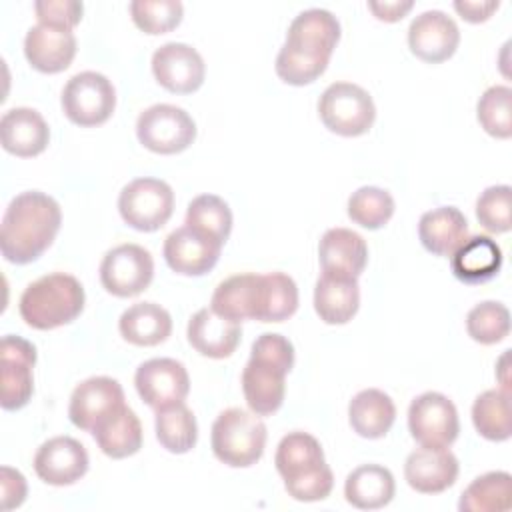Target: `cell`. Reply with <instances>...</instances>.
Listing matches in <instances>:
<instances>
[{"label": "cell", "instance_id": "cell-12", "mask_svg": "<svg viewBox=\"0 0 512 512\" xmlns=\"http://www.w3.org/2000/svg\"><path fill=\"white\" fill-rule=\"evenodd\" d=\"M134 386L152 410H162L186 400L190 378L182 362L174 358H150L136 368Z\"/></svg>", "mask_w": 512, "mask_h": 512}, {"label": "cell", "instance_id": "cell-30", "mask_svg": "<svg viewBox=\"0 0 512 512\" xmlns=\"http://www.w3.org/2000/svg\"><path fill=\"white\" fill-rule=\"evenodd\" d=\"M120 336L134 346H156L172 332V318L166 308L154 302H136L118 320Z\"/></svg>", "mask_w": 512, "mask_h": 512}, {"label": "cell", "instance_id": "cell-27", "mask_svg": "<svg viewBox=\"0 0 512 512\" xmlns=\"http://www.w3.org/2000/svg\"><path fill=\"white\" fill-rule=\"evenodd\" d=\"M360 306L358 278L320 274L314 286V310L326 324H346Z\"/></svg>", "mask_w": 512, "mask_h": 512}, {"label": "cell", "instance_id": "cell-13", "mask_svg": "<svg viewBox=\"0 0 512 512\" xmlns=\"http://www.w3.org/2000/svg\"><path fill=\"white\" fill-rule=\"evenodd\" d=\"M152 74L168 92L192 94L204 84L206 66L190 44L166 42L152 54Z\"/></svg>", "mask_w": 512, "mask_h": 512}, {"label": "cell", "instance_id": "cell-2", "mask_svg": "<svg viewBox=\"0 0 512 512\" xmlns=\"http://www.w3.org/2000/svg\"><path fill=\"white\" fill-rule=\"evenodd\" d=\"M274 464L288 496L298 502L324 500L334 488V474L324 460V450L308 432H288L276 448Z\"/></svg>", "mask_w": 512, "mask_h": 512}, {"label": "cell", "instance_id": "cell-6", "mask_svg": "<svg viewBox=\"0 0 512 512\" xmlns=\"http://www.w3.org/2000/svg\"><path fill=\"white\" fill-rule=\"evenodd\" d=\"M60 104L72 124L82 128L100 126L116 108V90L104 74L84 70L66 82Z\"/></svg>", "mask_w": 512, "mask_h": 512}, {"label": "cell", "instance_id": "cell-37", "mask_svg": "<svg viewBox=\"0 0 512 512\" xmlns=\"http://www.w3.org/2000/svg\"><path fill=\"white\" fill-rule=\"evenodd\" d=\"M184 224L224 246L232 232V210L224 198L216 194H200L188 204Z\"/></svg>", "mask_w": 512, "mask_h": 512}, {"label": "cell", "instance_id": "cell-36", "mask_svg": "<svg viewBox=\"0 0 512 512\" xmlns=\"http://www.w3.org/2000/svg\"><path fill=\"white\" fill-rule=\"evenodd\" d=\"M154 428L160 446L172 454H186L196 446L198 424L184 402L156 410Z\"/></svg>", "mask_w": 512, "mask_h": 512}, {"label": "cell", "instance_id": "cell-17", "mask_svg": "<svg viewBox=\"0 0 512 512\" xmlns=\"http://www.w3.org/2000/svg\"><path fill=\"white\" fill-rule=\"evenodd\" d=\"M220 250V244L186 224L172 230L164 240V260L182 276H202L210 272L220 258Z\"/></svg>", "mask_w": 512, "mask_h": 512}, {"label": "cell", "instance_id": "cell-9", "mask_svg": "<svg viewBox=\"0 0 512 512\" xmlns=\"http://www.w3.org/2000/svg\"><path fill=\"white\" fill-rule=\"evenodd\" d=\"M408 430L420 446L450 448L460 432L454 402L440 392H424L410 402Z\"/></svg>", "mask_w": 512, "mask_h": 512}, {"label": "cell", "instance_id": "cell-45", "mask_svg": "<svg viewBox=\"0 0 512 512\" xmlns=\"http://www.w3.org/2000/svg\"><path fill=\"white\" fill-rule=\"evenodd\" d=\"M0 486H2V510H12L18 508L28 492L26 480L24 476L10 468V466H2L0 468Z\"/></svg>", "mask_w": 512, "mask_h": 512}, {"label": "cell", "instance_id": "cell-42", "mask_svg": "<svg viewBox=\"0 0 512 512\" xmlns=\"http://www.w3.org/2000/svg\"><path fill=\"white\" fill-rule=\"evenodd\" d=\"M328 62H330L328 58L308 54L288 44H282L276 56L274 70L282 82L290 86H306L324 74V70L328 68Z\"/></svg>", "mask_w": 512, "mask_h": 512}, {"label": "cell", "instance_id": "cell-28", "mask_svg": "<svg viewBox=\"0 0 512 512\" xmlns=\"http://www.w3.org/2000/svg\"><path fill=\"white\" fill-rule=\"evenodd\" d=\"M394 420L396 406L392 398L378 388L360 390L348 404V422L362 438L376 440L386 436Z\"/></svg>", "mask_w": 512, "mask_h": 512}, {"label": "cell", "instance_id": "cell-24", "mask_svg": "<svg viewBox=\"0 0 512 512\" xmlns=\"http://www.w3.org/2000/svg\"><path fill=\"white\" fill-rule=\"evenodd\" d=\"M338 40H340L338 18L324 8H310L300 12L290 22L284 44L330 60Z\"/></svg>", "mask_w": 512, "mask_h": 512}, {"label": "cell", "instance_id": "cell-8", "mask_svg": "<svg viewBox=\"0 0 512 512\" xmlns=\"http://www.w3.org/2000/svg\"><path fill=\"white\" fill-rule=\"evenodd\" d=\"M136 136L144 148L156 154H178L196 138L192 116L174 104H154L140 112Z\"/></svg>", "mask_w": 512, "mask_h": 512}, {"label": "cell", "instance_id": "cell-14", "mask_svg": "<svg viewBox=\"0 0 512 512\" xmlns=\"http://www.w3.org/2000/svg\"><path fill=\"white\" fill-rule=\"evenodd\" d=\"M124 404V390L118 380L110 376H92L74 388L68 416L76 428L92 432Z\"/></svg>", "mask_w": 512, "mask_h": 512}, {"label": "cell", "instance_id": "cell-29", "mask_svg": "<svg viewBox=\"0 0 512 512\" xmlns=\"http://www.w3.org/2000/svg\"><path fill=\"white\" fill-rule=\"evenodd\" d=\"M394 492V476L380 464H362L354 468L344 482L346 502L360 510L384 508L394 498Z\"/></svg>", "mask_w": 512, "mask_h": 512}, {"label": "cell", "instance_id": "cell-22", "mask_svg": "<svg viewBox=\"0 0 512 512\" xmlns=\"http://www.w3.org/2000/svg\"><path fill=\"white\" fill-rule=\"evenodd\" d=\"M318 260L324 274L358 278L368 262L366 240L348 228H330L318 244Z\"/></svg>", "mask_w": 512, "mask_h": 512}, {"label": "cell", "instance_id": "cell-40", "mask_svg": "<svg viewBox=\"0 0 512 512\" xmlns=\"http://www.w3.org/2000/svg\"><path fill=\"white\" fill-rule=\"evenodd\" d=\"M476 118L486 134L494 138L512 136V90L508 86H490L476 104Z\"/></svg>", "mask_w": 512, "mask_h": 512}, {"label": "cell", "instance_id": "cell-26", "mask_svg": "<svg viewBox=\"0 0 512 512\" xmlns=\"http://www.w3.org/2000/svg\"><path fill=\"white\" fill-rule=\"evenodd\" d=\"M418 238L436 256H452L468 238L466 216L456 206H440L420 216Z\"/></svg>", "mask_w": 512, "mask_h": 512}, {"label": "cell", "instance_id": "cell-43", "mask_svg": "<svg viewBox=\"0 0 512 512\" xmlns=\"http://www.w3.org/2000/svg\"><path fill=\"white\" fill-rule=\"evenodd\" d=\"M512 188L508 184L488 186L476 200V218L482 228L492 234H502L512 228L510 216Z\"/></svg>", "mask_w": 512, "mask_h": 512}, {"label": "cell", "instance_id": "cell-7", "mask_svg": "<svg viewBox=\"0 0 512 512\" xmlns=\"http://www.w3.org/2000/svg\"><path fill=\"white\" fill-rule=\"evenodd\" d=\"M118 212L130 228L154 232L170 220L174 212V192L170 184L160 178H136L122 188Z\"/></svg>", "mask_w": 512, "mask_h": 512}, {"label": "cell", "instance_id": "cell-1", "mask_svg": "<svg viewBox=\"0 0 512 512\" xmlns=\"http://www.w3.org/2000/svg\"><path fill=\"white\" fill-rule=\"evenodd\" d=\"M62 224L60 204L38 190L14 196L2 216L0 250L12 264L38 260L54 242Z\"/></svg>", "mask_w": 512, "mask_h": 512}, {"label": "cell", "instance_id": "cell-33", "mask_svg": "<svg viewBox=\"0 0 512 512\" xmlns=\"http://www.w3.org/2000/svg\"><path fill=\"white\" fill-rule=\"evenodd\" d=\"M258 278L260 274L246 272V274H234L222 280L212 294L210 308L218 316L234 322H242L248 318L254 320Z\"/></svg>", "mask_w": 512, "mask_h": 512}, {"label": "cell", "instance_id": "cell-34", "mask_svg": "<svg viewBox=\"0 0 512 512\" xmlns=\"http://www.w3.org/2000/svg\"><path fill=\"white\" fill-rule=\"evenodd\" d=\"M512 504V476L496 470L474 478L460 496V512H506Z\"/></svg>", "mask_w": 512, "mask_h": 512}, {"label": "cell", "instance_id": "cell-38", "mask_svg": "<svg viewBox=\"0 0 512 512\" xmlns=\"http://www.w3.org/2000/svg\"><path fill=\"white\" fill-rule=\"evenodd\" d=\"M394 214V198L378 186H362L348 198V216L368 230L382 228Z\"/></svg>", "mask_w": 512, "mask_h": 512}, {"label": "cell", "instance_id": "cell-15", "mask_svg": "<svg viewBox=\"0 0 512 512\" xmlns=\"http://www.w3.org/2000/svg\"><path fill=\"white\" fill-rule=\"evenodd\" d=\"M460 44L456 22L442 10H426L408 26L410 52L430 64L448 60Z\"/></svg>", "mask_w": 512, "mask_h": 512}, {"label": "cell", "instance_id": "cell-23", "mask_svg": "<svg viewBox=\"0 0 512 512\" xmlns=\"http://www.w3.org/2000/svg\"><path fill=\"white\" fill-rule=\"evenodd\" d=\"M2 148L20 158H32L46 150L50 128L34 108H10L0 120Z\"/></svg>", "mask_w": 512, "mask_h": 512}, {"label": "cell", "instance_id": "cell-16", "mask_svg": "<svg viewBox=\"0 0 512 512\" xmlns=\"http://www.w3.org/2000/svg\"><path fill=\"white\" fill-rule=\"evenodd\" d=\"M34 472L50 486H70L88 472V452L72 436H54L36 450Z\"/></svg>", "mask_w": 512, "mask_h": 512}, {"label": "cell", "instance_id": "cell-5", "mask_svg": "<svg viewBox=\"0 0 512 512\" xmlns=\"http://www.w3.org/2000/svg\"><path fill=\"white\" fill-rule=\"evenodd\" d=\"M318 116L322 124L340 136L366 134L376 118L372 96L358 84L334 82L318 100Z\"/></svg>", "mask_w": 512, "mask_h": 512}, {"label": "cell", "instance_id": "cell-19", "mask_svg": "<svg viewBox=\"0 0 512 512\" xmlns=\"http://www.w3.org/2000/svg\"><path fill=\"white\" fill-rule=\"evenodd\" d=\"M460 472L458 458L448 448L422 446L408 454L404 478L420 494H440L448 490Z\"/></svg>", "mask_w": 512, "mask_h": 512}, {"label": "cell", "instance_id": "cell-25", "mask_svg": "<svg viewBox=\"0 0 512 512\" xmlns=\"http://www.w3.org/2000/svg\"><path fill=\"white\" fill-rule=\"evenodd\" d=\"M450 268L456 280L464 284H484L502 268V250L486 234L466 238L450 256Z\"/></svg>", "mask_w": 512, "mask_h": 512}, {"label": "cell", "instance_id": "cell-44", "mask_svg": "<svg viewBox=\"0 0 512 512\" xmlns=\"http://www.w3.org/2000/svg\"><path fill=\"white\" fill-rule=\"evenodd\" d=\"M34 12L40 24L72 30L82 20L84 4L78 0H36Z\"/></svg>", "mask_w": 512, "mask_h": 512}, {"label": "cell", "instance_id": "cell-39", "mask_svg": "<svg viewBox=\"0 0 512 512\" xmlns=\"http://www.w3.org/2000/svg\"><path fill=\"white\" fill-rule=\"evenodd\" d=\"M466 332L474 342L498 344L510 332V312L502 302L486 300L476 304L466 316Z\"/></svg>", "mask_w": 512, "mask_h": 512}, {"label": "cell", "instance_id": "cell-20", "mask_svg": "<svg viewBox=\"0 0 512 512\" xmlns=\"http://www.w3.org/2000/svg\"><path fill=\"white\" fill-rule=\"evenodd\" d=\"M286 374V368L270 360L250 356L242 370V392L248 408L258 416L274 414L284 402Z\"/></svg>", "mask_w": 512, "mask_h": 512}, {"label": "cell", "instance_id": "cell-11", "mask_svg": "<svg viewBox=\"0 0 512 512\" xmlns=\"http://www.w3.org/2000/svg\"><path fill=\"white\" fill-rule=\"evenodd\" d=\"M36 348L22 336L6 334L0 342V406L4 410L24 408L34 392Z\"/></svg>", "mask_w": 512, "mask_h": 512}, {"label": "cell", "instance_id": "cell-47", "mask_svg": "<svg viewBox=\"0 0 512 512\" xmlns=\"http://www.w3.org/2000/svg\"><path fill=\"white\" fill-rule=\"evenodd\" d=\"M414 2L412 0H394V2H368V8L378 20L384 22H398L402 20L410 10Z\"/></svg>", "mask_w": 512, "mask_h": 512}, {"label": "cell", "instance_id": "cell-3", "mask_svg": "<svg viewBox=\"0 0 512 512\" xmlns=\"http://www.w3.org/2000/svg\"><path fill=\"white\" fill-rule=\"evenodd\" d=\"M84 288L78 278L52 272L28 284L20 296L22 320L36 330H54L74 322L84 310Z\"/></svg>", "mask_w": 512, "mask_h": 512}, {"label": "cell", "instance_id": "cell-35", "mask_svg": "<svg viewBox=\"0 0 512 512\" xmlns=\"http://www.w3.org/2000/svg\"><path fill=\"white\" fill-rule=\"evenodd\" d=\"M472 424L476 432L492 442H504L512 434L510 392L492 388L482 392L472 404Z\"/></svg>", "mask_w": 512, "mask_h": 512}, {"label": "cell", "instance_id": "cell-31", "mask_svg": "<svg viewBox=\"0 0 512 512\" xmlns=\"http://www.w3.org/2000/svg\"><path fill=\"white\" fill-rule=\"evenodd\" d=\"M98 448L114 458H128L142 448V424L130 406H122L90 432Z\"/></svg>", "mask_w": 512, "mask_h": 512}, {"label": "cell", "instance_id": "cell-46", "mask_svg": "<svg viewBox=\"0 0 512 512\" xmlns=\"http://www.w3.org/2000/svg\"><path fill=\"white\" fill-rule=\"evenodd\" d=\"M500 2L498 0H456L454 10L472 24L488 20L496 10Z\"/></svg>", "mask_w": 512, "mask_h": 512}, {"label": "cell", "instance_id": "cell-41", "mask_svg": "<svg viewBox=\"0 0 512 512\" xmlns=\"http://www.w3.org/2000/svg\"><path fill=\"white\" fill-rule=\"evenodd\" d=\"M184 6L178 0H132V22L144 34H166L182 22Z\"/></svg>", "mask_w": 512, "mask_h": 512}, {"label": "cell", "instance_id": "cell-10", "mask_svg": "<svg viewBox=\"0 0 512 512\" xmlns=\"http://www.w3.org/2000/svg\"><path fill=\"white\" fill-rule=\"evenodd\" d=\"M154 278V260L138 244H120L108 250L100 262V282L106 292L130 298L144 292Z\"/></svg>", "mask_w": 512, "mask_h": 512}, {"label": "cell", "instance_id": "cell-4", "mask_svg": "<svg viewBox=\"0 0 512 512\" xmlns=\"http://www.w3.org/2000/svg\"><path fill=\"white\" fill-rule=\"evenodd\" d=\"M266 424L256 412L228 408L212 424L210 444L214 456L230 468H248L256 464L266 448Z\"/></svg>", "mask_w": 512, "mask_h": 512}, {"label": "cell", "instance_id": "cell-18", "mask_svg": "<svg viewBox=\"0 0 512 512\" xmlns=\"http://www.w3.org/2000/svg\"><path fill=\"white\" fill-rule=\"evenodd\" d=\"M24 56L34 70L58 74L66 70L76 56V36L68 28L38 22L26 32Z\"/></svg>", "mask_w": 512, "mask_h": 512}, {"label": "cell", "instance_id": "cell-21", "mask_svg": "<svg viewBox=\"0 0 512 512\" xmlns=\"http://www.w3.org/2000/svg\"><path fill=\"white\" fill-rule=\"evenodd\" d=\"M186 336L198 354L222 360L236 352L242 338V326L240 322L218 316L212 308H200L190 318Z\"/></svg>", "mask_w": 512, "mask_h": 512}, {"label": "cell", "instance_id": "cell-32", "mask_svg": "<svg viewBox=\"0 0 512 512\" xmlns=\"http://www.w3.org/2000/svg\"><path fill=\"white\" fill-rule=\"evenodd\" d=\"M298 308V286L284 272L260 274L254 320L284 322Z\"/></svg>", "mask_w": 512, "mask_h": 512}]
</instances>
